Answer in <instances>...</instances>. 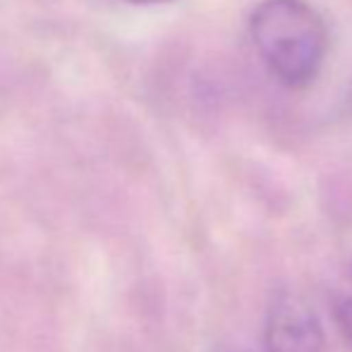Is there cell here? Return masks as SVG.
<instances>
[{"mask_svg":"<svg viewBox=\"0 0 352 352\" xmlns=\"http://www.w3.org/2000/svg\"><path fill=\"white\" fill-rule=\"evenodd\" d=\"M333 321L345 345L352 350V297H336L333 300Z\"/></svg>","mask_w":352,"mask_h":352,"instance_id":"3","label":"cell"},{"mask_svg":"<svg viewBox=\"0 0 352 352\" xmlns=\"http://www.w3.org/2000/svg\"><path fill=\"white\" fill-rule=\"evenodd\" d=\"M250 34L269 72L287 89L311 84L329 51V32L305 0H264L250 17Z\"/></svg>","mask_w":352,"mask_h":352,"instance_id":"1","label":"cell"},{"mask_svg":"<svg viewBox=\"0 0 352 352\" xmlns=\"http://www.w3.org/2000/svg\"><path fill=\"white\" fill-rule=\"evenodd\" d=\"M127 3H135V5H156V3H168V0H127Z\"/></svg>","mask_w":352,"mask_h":352,"instance_id":"4","label":"cell"},{"mask_svg":"<svg viewBox=\"0 0 352 352\" xmlns=\"http://www.w3.org/2000/svg\"><path fill=\"white\" fill-rule=\"evenodd\" d=\"M266 352H324L321 321L302 300L280 295L274 300L264 329Z\"/></svg>","mask_w":352,"mask_h":352,"instance_id":"2","label":"cell"}]
</instances>
